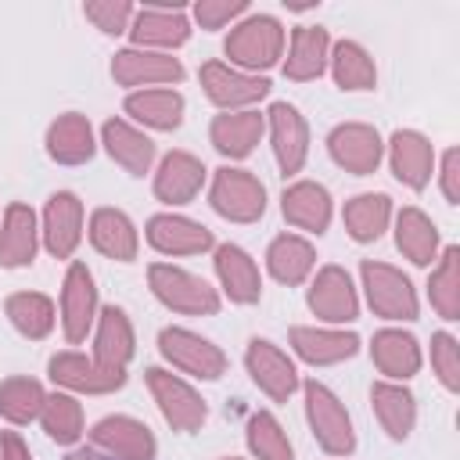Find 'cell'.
<instances>
[{
  "label": "cell",
  "instance_id": "cell-1",
  "mask_svg": "<svg viewBox=\"0 0 460 460\" xmlns=\"http://www.w3.org/2000/svg\"><path fill=\"white\" fill-rule=\"evenodd\" d=\"M223 50L230 58L226 65L259 75V68H273L284 58V25L273 14H248L230 25Z\"/></svg>",
  "mask_w": 460,
  "mask_h": 460
},
{
  "label": "cell",
  "instance_id": "cell-2",
  "mask_svg": "<svg viewBox=\"0 0 460 460\" xmlns=\"http://www.w3.org/2000/svg\"><path fill=\"white\" fill-rule=\"evenodd\" d=\"M147 288L172 313H183V316H216L219 313V291L205 277H198L183 266H172V262L147 266Z\"/></svg>",
  "mask_w": 460,
  "mask_h": 460
},
{
  "label": "cell",
  "instance_id": "cell-3",
  "mask_svg": "<svg viewBox=\"0 0 460 460\" xmlns=\"http://www.w3.org/2000/svg\"><path fill=\"white\" fill-rule=\"evenodd\" d=\"M302 392H305V420H309V431L316 435L320 449L327 456H349L356 449V428H352L345 402L316 377L305 381Z\"/></svg>",
  "mask_w": 460,
  "mask_h": 460
},
{
  "label": "cell",
  "instance_id": "cell-4",
  "mask_svg": "<svg viewBox=\"0 0 460 460\" xmlns=\"http://www.w3.org/2000/svg\"><path fill=\"white\" fill-rule=\"evenodd\" d=\"M208 205L230 223H255L266 212V187L252 169L223 165L212 172Z\"/></svg>",
  "mask_w": 460,
  "mask_h": 460
},
{
  "label": "cell",
  "instance_id": "cell-5",
  "mask_svg": "<svg viewBox=\"0 0 460 460\" xmlns=\"http://www.w3.org/2000/svg\"><path fill=\"white\" fill-rule=\"evenodd\" d=\"M144 381H147V388H151V395H155V402H158V410H162V417H165V424L172 431L190 435V431H198L208 420L205 399L180 374H172L165 367H147L144 370Z\"/></svg>",
  "mask_w": 460,
  "mask_h": 460
},
{
  "label": "cell",
  "instance_id": "cell-6",
  "mask_svg": "<svg viewBox=\"0 0 460 460\" xmlns=\"http://www.w3.org/2000/svg\"><path fill=\"white\" fill-rule=\"evenodd\" d=\"M158 352L172 370H183L198 381H219L226 374V352L187 327H162Z\"/></svg>",
  "mask_w": 460,
  "mask_h": 460
},
{
  "label": "cell",
  "instance_id": "cell-7",
  "mask_svg": "<svg viewBox=\"0 0 460 460\" xmlns=\"http://www.w3.org/2000/svg\"><path fill=\"white\" fill-rule=\"evenodd\" d=\"M359 277H363L367 302L381 320H417V309H420L417 291L402 270L377 262V259H363Z\"/></svg>",
  "mask_w": 460,
  "mask_h": 460
},
{
  "label": "cell",
  "instance_id": "cell-8",
  "mask_svg": "<svg viewBox=\"0 0 460 460\" xmlns=\"http://www.w3.org/2000/svg\"><path fill=\"white\" fill-rule=\"evenodd\" d=\"M198 79H201L205 97L223 111H248L252 104H259L270 93V79L266 75L241 72V68H234L226 61H205Z\"/></svg>",
  "mask_w": 460,
  "mask_h": 460
},
{
  "label": "cell",
  "instance_id": "cell-9",
  "mask_svg": "<svg viewBox=\"0 0 460 460\" xmlns=\"http://www.w3.org/2000/svg\"><path fill=\"white\" fill-rule=\"evenodd\" d=\"M190 36V18H187V4H144L137 7L133 22H129V40L133 47H144V50H162L169 54L172 47L187 43Z\"/></svg>",
  "mask_w": 460,
  "mask_h": 460
},
{
  "label": "cell",
  "instance_id": "cell-10",
  "mask_svg": "<svg viewBox=\"0 0 460 460\" xmlns=\"http://www.w3.org/2000/svg\"><path fill=\"white\" fill-rule=\"evenodd\" d=\"M97 284H93V273L86 262H72L65 280H61V331L68 338V345H79L86 341V334L93 331L97 323Z\"/></svg>",
  "mask_w": 460,
  "mask_h": 460
},
{
  "label": "cell",
  "instance_id": "cell-11",
  "mask_svg": "<svg viewBox=\"0 0 460 460\" xmlns=\"http://www.w3.org/2000/svg\"><path fill=\"white\" fill-rule=\"evenodd\" d=\"M305 305L313 309L316 320L338 327V323H352L359 316V298H356V288H352V277L349 270L341 266H320L316 277L309 280V291H305Z\"/></svg>",
  "mask_w": 460,
  "mask_h": 460
},
{
  "label": "cell",
  "instance_id": "cell-12",
  "mask_svg": "<svg viewBox=\"0 0 460 460\" xmlns=\"http://www.w3.org/2000/svg\"><path fill=\"white\" fill-rule=\"evenodd\" d=\"M111 79L129 90H151V86H172L183 79V65L172 54L144 50V47H122L111 58Z\"/></svg>",
  "mask_w": 460,
  "mask_h": 460
},
{
  "label": "cell",
  "instance_id": "cell-13",
  "mask_svg": "<svg viewBox=\"0 0 460 460\" xmlns=\"http://www.w3.org/2000/svg\"><path fill=\"white\" fill-rule=\"evenodd\" d=\"M244 367L259 392H266L273 402H288L298 392V370L284 349H277L270 338H252L244 349Z\"/></svg>",
  "mask_w": 460,
  "mask_h": 460
},
{
  "label": "cell",
  "instance_id": "cell-14",
  "mask_svg": "<svg viewBox=\"0 0 460 460\" xmlns=\"http://www.w3.org/2000/svg\"><path fill=\"white\" fill-rule=\"evenodd\" d=\"M90 446L115 456V460H155V453H158L155 431L144 420L126 417V413L101 417L90 428Z\"/></svg>",
  "mask_w": 460,
  "mask_h": 460
},
{
  "label": "cell",
  "instance_id": "cell-15",
  "mask_svg": "<svg viewBox=\"0 0 460 460\" xmlns=\"http://www.w3.org/2000/svg\"><path fill=\"white\" fill-rule=\"evenodd\" d=\"M327 151H331L334 165H341L345 172L370 176V172H377V165L385 158V140L367 122H341L327 133Z\"/></svg>",
  "mask_w": 460,
  "mask_h": 460
},
{
  "label": "cell",
  "instance_id": "cell-16",
  "mask_svg": "<svg viewBox=\"0 0 460 460\" xmlns=\"http://www.w3.org/2000/svg\"><path fill=\"white\" fill-rule=\"evenodd\" d=\"M83 201L72 190H58L47 198L43 205V219H40V241L54 259H72L79 241H83Z\"/></svg>",
  "mask_w": 460,
  "mask_h": 460
},
{
  "label": "cell",
  "instance_id": "cell-17",
  "mask_svg": "<svg viewBox=\"0 0 460 460\" xmlns=\"http://www.w3.org/2000/svg\"><path fill=\"white\" fill-rule=\"evenodd\" d=\"M266 129H270L273 158H277L280 172L284 176L302 172V165L309 158V126H305L302 111L295 104H288V101H277L266 111Z\"/></svg>",
  "mask_w": 460,
  "mask_h": 460
},
{
  "label": "cell",
  "instance_id": "cell-18",
  "mask_svg": "<svg viewBox=\"0 0 460 460\" xmlns=\"http://www.w3.org/2000/svg\"><path fill=\"white\" fill-rule=\"evenodd\" d=\"M47 374L54 385L83 395H108L126 385V370H108L93 356L86 359L83 352H54L47 363Z\"/></svg>",
  "mask_w": 460,
  "mask_h": 460
},
{
  "label": "cell",
  "instance_id": "cell-19",
  "mask_svg": "<svg viewBox=\"0 0 460 460\" xmlns=\"http://www.w3.org/2000/svg\"><path fill=\"white\" fill-rule=\"evenodd\" d=\"M144 237L162 255H201V252L216 248V237H212V230L205 223L176 216V212L151 216L147 226H144Z\"/></svg>",
  "mask_w": 460,
  "mask_h": 460
},
{
  "label": "cell",
  "instance_id": "cell-20",
  "mask_svg": "<svg viewBox=\"0 0 460 460\" xmlns=\"http://www.w3.org/2000/svg\"><path fill=\"white\" fill-rule=\"evenodd\" d=\"M388 165L395 172V180L410 190H424L431 183L435 172V147L424 133L417 129H395L388 137Z\"/></svg>",
  "mask_w": 460,
  "mask_h": 460
},
{
  "label": "cell",
  "instance_id": "cell-21",
  "mask_svg": "<svg viewBox=\"0 0 460 460\" xmlns=\"http://www.w3.org/2000/svg\"><path fill=\"white\" fill-rule=\"evenodd\" d=\"M40 248V219L25 201H11L0 216V266L22 270L32 266Z\"/></svg>",
  "mask_w": 460,
  "mask_h": 460
},
{
  "label": "cell",
  "instance_id": "cell-22",
  "mask_svg": "<svg viewBox=\"0 0 460 460\" xmlns=\"http://www.w3.org/2000/svg\"><path fill=\"white\" fill-rule=\"evenodd\" d=\"M291 349L309 367H334L359 352V334L341 327H291Z\"/></svg>",
  "mask_w": 460,
  "mask_h": 460
},
{
  "label": "cell",
  "instance_id": "cell-23",
  "mask_svg": "<svg viewBox=\"0 0 460 460\" xmlns=\"http://www.w3.org/2000/svg\"><path fill=\"white\" fill-rule=\"evenodd\" d=\"M216 277H219V288L223 295L234 302V305H255L262 298V277H259V266L255 259L241 248V244H216Z\"/></svg>",
  "mask_w": 460,
  "mask_h": 460
},
{
  "label": "cell",
  "instance_id": "cell-24",
  "mask_svg": "<svg viewBox=\"0 0 460 460\" xmlns=\"http://www.w3.org/2000/svg\"><path fill=\"white\" fill-rule=\"evenodd\" d=\"M208 169L190 151H169L155 169V198L165 205H187L205 187Z\"/></svg>",
  "mask_w": 460,
  "mask_h": 460
},
{
  "label": "cell",
  "instance_id": "cell-25",
  "mask_svg": "<svg viewBox=\"0 0 460 460\" xmlns=\"http://www.w3.org/2000/svg\"><path fill=\"white\" fill-rule=\"evenodd\" d=\"M137 352V334L119 305H101L97 323H93V359L108 370H126Z\"/></svg>",
  "mask_w": 460,
  "mask_h": 460
},
{
  "label": "cell",
  "instance_id": "cell-26",
  "mask_svg": "<svg viewBox=\"0 0 460 460\" xmlns=\"http://www.w3.org/2000/svg\"><path fill=\"white\" fill-rule=\"evenodd\" d=\"M280 212L295 230L327 234V226H331V194L316 180H295L280 194Z\"/></svg>",
  "mask_w": 460,
  "mask_h": 460
},
{
  "label": "cell",
  "instance_id": "cell-27",
  "mask_svg": "<svg viewBox=\"0 0 460 460\" xmlns=\"http://www.w3.org/2000/svg\"><path fill=\"white\" fill-rule=\"evenodd\" d=\"M266 133V115L248 108V111H223L208 126V140L223 158H248L255 144Z\"/></svg>",
  "mask_w": 460,
  "mask_h": 460
},
{
  "label": "cell",
  "instance_id": "cell-28",
  "mask_svg": "<svg viewBox=\"0 0 460 460\" xmlns=\"http://www.w3.org/2000/svg\"><path fill=\"white\" fill-rule=\"evenodd\" d=\"M101 144L111 155V162H119L129 176H144L155 165V140L126 119H108L101 126Z\"/></svg>",
  "mask_w": 460,
  "mask_h": 460
},
{
  "label": "cell",
  "instance_id": "cell-29",
  "mask_svg": "<svg viewBox=\"0 0 460 460\" xmlns=\"http://www.w3.org/2000/svg\"><path fill=\"white\" fill-rule=\"evenodd\" d=\"M90 244L115 259V262H133L137 252H140V234L133 226V219L122 212V208H111V205H101L93 208L90 216Z\"/></svg>",
  "mask_w": 460,
  "mask_h": 460
},
{
  "label": "cell",
  "instance_id": "cell-30",
  "mask_svg": "<svg viewBox=\"0 0 460 460\" xmlns=\"http://www.w3.org/2000/svg\"><path fill=\"white\" fill-rule=\"evenodd\" d=\"M370 406H374V417L392 442L410 438V431L417 424V399L402 381H374L370 385Z\"/></svg>",
  "mask_w": 460,
  "mask_h": 460
},
{
  "label": "cell",
  "instance_id": "cell-31",
  "mask_svg": "<svg viewBox=\"0 0 460 460\" xmlns=\"http://www.w3.org/2000/svg\"><path fill=\"white\" fill-rule=\"evenodd\" d=\"M331 58V32L323 25H298L291 29L288 58H284V75L295 83L320 79Z\"/></svg>",
  "mask_w": 460,
  "mask_h": 460
},
{
  "label": "cell",
  "instance_id": "cell-32",
  "mask_svg": "<svg viewBox=\"0 0 460 460\" xmlns=\"http://www.w3.org/2000/svg\"><path fill=\"white\" fill-rule=\"evenodd\" d=\"M93 151H97V140L86 115L65 111L47 126V155L58 165H83L93 158Z\"/></svg>",
  "mask_w": 460,
  "mask_h": 460
},
{
  "label": "cell",
  "instance_id": "cell-33",
  "mask_svg": "<svg viewBox=\"0 0 460 460\" xmlns=\"http://www.w3.org/2000/svg\"><path fill=\"white\" fill-rule=\"evenodd\" d=\"M370 359L385 374V381H406L420 370V341L410 331L385 327L370 341Z\"/></svg>",
  "mask_w": 460,
  "mask_h": 460
},
{
  "label": "cell",
  "instance_id": "cell-34",
  "mask_svg": "<svg viewBox=\"0 0 460 460\" xmlns=\"http://www.w3.org/2000/svg\"><path fill=\"white\" fill-rule=\"evenodd\" d=\"M126 115L147 129H176L183 122V93L172 86H151V90H133L126 97Z\"/></svg>",
  "mask_w": 460,
  "mask_h": 460
},
{
  "label": "cell",
  "instance_id": "cell-35",
  "mask_svg": "<svg viewBox=\"0 0 460 460\" xmlns=\"http://www.w3.org/2000/svg\"><path fill=\"white\" fill-rule=\"evenodd\" d=\"M266 270L273 280H280L288 288L305 284L316 270V248L298 234H280L266 248Z\"/></svg>",
  "mask_w": 460,
  "mask_h": 460
},
{
  "label": "cell",
  "instance_id": "cell-36",
  "mask_svg": "<svg viewBox=\"0 0 460 460\" xmlns=\"http://www.w3.org/2000/svg\"><path fill=\"white\" fill-rule=\"evenodd\" d=\"M395 248L413 266H431L438 259V226L431 223V216H424L417 205H406L395 216Z\"/></svg>",
  "mask_w": 460,
  "mask_h": 460
},
{
  "label": "cell",
  "instance_id": "cell-37",
  "mask_svg": "<svg viewBox=\"0 0 460 460\" xmlns=\"http://www.w3.org/2000/svg\"><path fill=\"white\" fill-rule=\"evenodd\" d=\"M341 219H345V230H349L352 241L370 244L392 223V198L388 194H356V198L345 201Z\"/></svg>",
  "mask_w": 460,
  "mask_h": 460
},
{
  "label": "cell",
  "instance_id": "cell-38",
  "mask_svg": "<svg viewBox=\"0 0 460 460\" xmlns=\"http://www.w3.org/2000/svg\"><path fill=\"white\" fill-rule=\"evenodd\" d=\"M4 309H7L11 327L29 341H43L54 331V320H58L54 302L43 291H14V295H7Z\"/></svg>",
  "mask_w": 460,
  "mask_h": 460
},
{
  "label": "cell",
  "instance_id": "cell-39",
  "mask_svg": "<svg viewBox=\"0 0 460 460\" xmlns=\"http://www.w3.org/2000/svg\"><path fill=\"white\" fill-rule=\"evenodd\" d=\"M327 65H331V75H334V83L341 90H374L377 86V65L367 54V47L356 43V40L331 43Z\"/></svg>",
  "mask_w": 460,
  "mask_h": 460
},
{
  "label": "cell",
  "instance_id": "cell-40",
  "mask_svg": "<svg viewBox=\"0 0 460 460\" xmlns=\"http://www.w3.org/2000/svg\"><path fill=\"white\" fill-rule=\"evenodd\" d=\"M428 298L442 320H460V248L456 244L442 248V255L435 259Z\"/></svg>",
  "mask_w": 460,
  "mask_h": 460
},
{
  "label": "cell",
  "instance_id": "cell-41",
  "mask_svg": "<svg viewBox=\"0 0 460 460\" xmlns=\"http://www.w3.org/2000/svg\"><path fill=\"white\" fill-rule=\"evenodd\" d=\"M40 424L43 431L58 442V446H75L86 431V420H83V402L72 395V392H50L43 410H40Z\"/></svg>",
  "mask_w": 460,
  "mask_h": 460
},
{
  "label": "cell",
  "instance_id": "cell-42",
  "mask_svg": "<svg viewBox=\"0 0 460 460\" xmlns=\"http://www.w3.org/2000/svg\"><path fill=\"white\" fill-rule=\"evenodd\" d=\"M43 402H47V392H43V385L36 377L14 374V377L0 381V417L7 424H32V420H40Z\"/></svg>",
  "mask_w": 460,
  "mask_h": 460
},
{
  "label": "cell",
  "instance_id": "cell-43",
  "mask_svg": "<svg viewBox=\"0 0 460 460\" xmlns=\"http://www.w3.org/2000/svg\"><path fill=\"white\" fill-rule=\"evenodd\" d=\"M248 449L255 460H295L291 438L270 410H259L248 417Z\"/></svg>",
  "mask_w": 460,
  "mask_h": 460
},
{
  "label": "cell",
  "instance_id": "cell-44",
  "mask_svg": "<svg viewBox=\"0 0 460 460\" xmlns=\"http://www.w3.org/2000/svg\"><path fill=\"white\" fill-rule=\"evenodd\" d=\"M431 370L446 392H460V341L449 331L431 334Z\"/></svg>",
  "mask_w": 460,
  "mask_h": 460
},
{
  "label": "cell",
  "instance_id": "cell-45",
  "mask_svg": "<svg viewBox=\"0 0 460 460\" xmlns=\"http://www.w3.org/2000/svg\"><path fill=\"white\" fill-rule=\"evenodd\" d=\"M83 14L104 32V36H119V32H129V22L137 14V7L129 0H86L83 4Z\"/></svg>",
  "mask_w": 460,
  "mask_h": 460
},
{
  "label": "cell",
  "instance_id": "cell-46",
  "mask_svg": "<svg viewBox=\"0 0 460 460\" xmlns=\"http://www.w3.org/2000/svg\"><path fill=\"white\" fill-rule=\"evenodd\" d=\"M190 14L201 29H223V25H237V18L248 14V0H198Z\"/></svg>",
  "mask_w": 460,
  "mask_h": 460
},
{
  "label": "cell",
  "instance_id": "cell-47",
  "mask_svg": "<svg viewBox=\"0 0 460 460\" xmlns=\"http://www.w3.org/2000/svg\"><path fill=\"white\" fill-rule=\"evenodd\" d=\"M438 183H442L446 201H449V205H456V201H460V151H456V147H446V151H442Z\"/></svg>",
  "mask_w": 460,
  "mask_h": 460
},
{
  "label": "cell",
  "instance_id": "cell-48",
  "mask_svg": "<svg viewBox=\"0 0 460 460\" xmlns=\"http://www.w3.org/2000/svg\"><path fill=\"white\" fill-rule=\"evenodd\" d=\"M0 460H32V453L18 431H0Z\"/></svg>",
  "mask_w": 460,
  "mask_h": 460
},
{
  "label": "cell",
  "instance_id": "cell-49",
  "mask_svg": "<svg viewBox=\"0 0 460 460\" xmlns=\"http://www.w3.org/2000/svg\"><path fill=\"white\" fill-rule=\"evenodd\" d=\"M65 460H115V456H108V453H101V449H93V446H79V449H72Z\"/></svg>",
  "mask_w": 460,
  "mask_h": 460
},
{
  "label": "cell",
  "instance_id": "cell-50",
  "mask_svg": "<svg viewBox=\"0 0 460 460\" xmlns=\"http://www.w3.org/2000/svg\"><path fill=\"white\" fill-rule=\"evenodd\" d=\"M223 460H241V456H223Z\"/></svg>",
  "mask_w": 460,
  "mask_h": 460
}]
</instances>
